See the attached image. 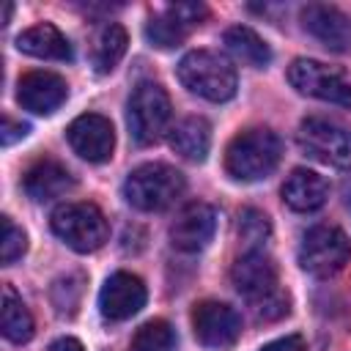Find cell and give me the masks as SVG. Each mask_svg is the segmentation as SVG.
Wrapping results in <instances>:
<instances>
[{
    "label": "cell",
    "instance_id": "1",
    "mask_svg": "<svg viewBox=\"0 0 351 351\" xmlns=\"http://www.w3.org/2000/svg\"><path fill=\"white\" fill-rule=\"evenodd\" d=\"M282 156L280 137L266 126L239 132L225 151V170L239 181H261L274 173Z\"/></svg>",
    "mask_w": 351,
    "mask_h": 351
},
{
    "label": "cell",
    "instance_id": "2",
    "mask_svg": "<svg viewBox=\"0 0 351 351\" xmlns=\"http://www.w3.org/2000/svg\"><path fill=\"white\" fill-rule=\"evenodd\" d=\"M186 189L184 176L162 162H148L134 167L123 181V197L140 211H165Z\"/></svg>",
    "mask_w": 351,
    "mask_h": 351
},
{
    "label": "cell",
    "instance_id": "3",
    "mask_svg": "<svg viewBox=\"0 0 351 351\" xmlns=\"http://www.w3.org/2000/svg\"><path fill=\"white\" fill-rule=\"evenodd\" d=\"M178 80L186 90L208 99V101H228L236 93V69L228 58L211 52V49H195L186 52L178 60Z\"/></svg>",
    "mask_w": 351,
    "mask_h": 351
},
{
    "label": "cell",
    "instance_id": "4",
    "mask_svg": "<svg viewBox=\"0 0 351 351\" xmlns=\"http://www.w3.org/2000/svg\"><path fill=\"white\" fill-rule=\"evenodd\" d=\"M170 118H173V104L167 90L154 80L137 82L126 104V123L132 140L137 145L159 143L170 126Z\"/></svg>",
    "mask_w": 351,
    "mask_h": 351
},
{
    "label": "cell",
    "instance_id": "5",
    "mask_svg": "<svg viewBox=\"0 0 351 351\" xmlns=\"http://www.w3.org/2000/svg\"><path fill=\"white\" fill-rule=\"evenodd\" d=\"M49 225L74 252H96L110 236L107 217L93 203H63L52 211Z\"/></svg>",
    "mask_w": 351,
    "mask_h": 351
},
{
    "label": "cell",
    "instance_id": "6",
    "mask_svg": "<svg viewBox=\"0 0 351 351\" xmlns=\"http://www.w3.org/2000/svg\"><path fill=\"white\" fill-rule=\"evenodd\" d=\"M348 258H351V241L335 225H315L302 236L299 263L313 277L337 274L348 263Z\"/></svg>",
    "mask_w": 351,
    "mask_h": 351
},
{
    "label": "cell",
    "instance_id": "7",
    "mask_svg": "<svg viewBox=\"0 0 351 351\" xmlns=\"http://www.w3.org/2000/svg\"><path fill=\"white\" fill-rule=\"evenodd\" d=\"M288 82L304 96L340 104V107H351V77L321 60L296 58L288 66Z\"/></svg>",
    "mask_w": 351,
    "mask_h": 351
},
{
    "label": "cell",
    "instance_id": "8",
    "mask_svg": "<svg viewBox=\"0 0 351 351\" xmlns=\"http://www.w3.org/2000/svg\"><path fill=\"white\" fill-rule=\"evenodd\" d=\"M296 140L307 156L332 167H351V129L313 115L299 123Z\"/></svg>",
    "mask_w": 351,
    "mask_h": 351
},
{
    "label": "cell",
    "instance_id": "9",
    "mask_svg": "<svg viewBox=\"0 0 351 351\" xmlns=\"http://www.w3.org/2000/svg\"><path fill=\"white\" fill-rule=\"evenodd\" d=\"M192 329H195L197 343L214 351H225L236 346L241 335V315L225 302L206 299L192 307Z\"/></svg>",
    "mask_w": 351,
    "mask_h": 351
},
{
    "label": "cell",
    "instance_id": "10",
    "mask_svg": "<svg viewBox=\"0 0 351 351\" xmlns=\"http://www.w3.org/2000/svg\"><path fill=\"white\" fill-rule=\"evenodd\" d=\"M208 16V8L203 3H176L162 8L159 14L151 16L145 36L154 47L159 49H173L178 47L203 19Z\"/></svg>",
    "mask_w": 351,
    "mask_h": 351
},
{
    "label": "cell",
    "instance_id": "11",
    "mask_svg": "<svg viewBox=\"0 0 351 351\" xmlns=\"http://www.w3.org/2000/svg\"><path fill=\"white\" fill-rule=\"evenodd\" d=\"M66 137H69V145L74 148L77 156L96 162V165L107 162L112 156V148H115V129L99 112H85V115L74 118L66 129Z\"/></svg>",
    "mask_w": 351,
    "mask_h": 351
},
{
    "label": "cell",
    "instance_id": "12",
    "mask_svg": "<svg viewBox=\"0 0 351 351\" xmlns=\"http://www.w3.org/2000/svg\"><path fill=\"white\" fill-rule=\"evenodd\" d=\"M145 285L132 271H115L104 280L99 291V310L107 321H126L137 315L145 304Z\"/></svg>",
    "mask_w": 351,
    "mask_h": 351
},
{
    "label": "cell",
    "instance_id": "13",
    "mask_svg": "<svg viewBox=\"0 0 351 351\" xmlns=\"http://www.w3.org/2000/svg\"><path fill=\"white\" fill-rule=\"evenodd\" d=\"M304 30L332 52H351V14L337 5L310 3L302 8Z\"/></svg>",
    "mask_w": 351,
    "mask_h": 351
},
{
    "label": "cell",
    "instance_id": "14",
    "mask_svg": "<svg viewBox=\"0 0 351 351\" xmlns=\"http://www.w3.org/2000/svg\"><path fill=\"white\" fill-rule=\"evenodd\" d=\"M217 230V211L208 203L184 206L170 225V244L181 252H200Z\"/></svg>",
    "mask_w": 351,
    "mask_h": 351
},
{
    "label": "cell",
    "instance_id": "15",
    "mask_svg": "<svg viewBox=\"0 0 351 351\" xmlns=\"http://www.w3.org/2000/svg\"><path fill=\"white\" fill-rule=\"evenodd\" d=\"M230 280H233L236 291H239L250 304L258 302V299H263V296H269V293H274V291L280 288V282H277V266H274V261H271L266 252H261V250L244 252V255L233 263Z\"/></svg>",
    "mask_w": 351,
    "mask_h": 351
},
{
    "label": "cell",
    "instance_id": "16",
    "mask_svg": "<svg viewBox=\"0 0 351 351\" xmlns=\"http://www.w3.org/2000/svg\"><path fill=\"white\" fill-rule=\"evenodd\" d=\"M69 96V85L60 74L52 71H27L16 82V101L38 115L55 112Z\"/></svg>",
    "mask_w": 351,
    "mask_h": 351
},
{
    "label": "cell",
    "instance_id": "17",
    "mask_svg": "<svg viewBox=\"0 0 351 351\" xmlns=\"http://www.w3.org/2000/svg\"><path fill=\"white\" fill-rule=\"evenodd\" d=\"M74 186V178L71 173L55 162V159H36L25 176H22V189L27 192V197L33 200H52V197H60L66 195L69 189Z\"/></svg>",
    "mask_w": 351,
    "mask_h": 351
},
{
    "label": "cell",
    "instance_id": "18",
    "mask_svg": "<svg viewBox=\"0 0 351 351\" xmlns=\"http://www.w3.org/2000/svg\"><path fill=\"white\" fill-rule=\"evenodd\" d=\"M326 197H329V184L318 173L304 170V167H296L282 184V203L299 214L321 208Z\"/></svg>",
    "mask_w": 351,
    "mask_h": 351
},
{
    "label": "cell",
    "instance_id": "19",
    "mask_svg": "<svg viewBox=\"0 0 351 351\" xmlns=\"http://www.w3.org/2000/svg\"><path fill=\"white\" fill-rule=\"evenodd\" d=\"M16 49L44 60H71V44L52 22H38L22 30L16 36Z\"/></svg>",
    "mask_w": 351,
    "mask_h": 351
},
{
    "label": "cell",
    "instance_id": "20",
    "mask_svg": "<svg viewBox=\"0 0 351 351\" xmlns=\"http://www.w3.org/2000/svg\"><path fill=\"white\" fill-rule=\"evenodd\" d=\"M170 145L189 162H203L211 148V126L200 115H189L170 129Z\"/></svg>",
    "mask_w": 351,
    "mask_h": 351
},
{
    "label": "cell",
    "instance_id": "21",
    "mask_svg": "<svg viewBox=\"0 0 351 351\" xmlns=\"http://www.w3.org/2000/svg\"><path fill=\"white\" fill-rule=\"evenodd\" d=\"M126 44H129V36L126 30L118 25V22H107L99 27V33L93 36V44H90V63L99 74H110L121 58L126 55Z\"/></svg>",
    "mask_w": 351,
    "mask_h": 351
},
{
    "label": "cell",
    "instance_id": "22",
    "mask_svg": "<svg viewBox=\"0 0 351 351\" xmlns=\"http://www.w3.org/2000/svg\"><path fill=\"white\" fill-rule=\"evenodd\" d=\"M225 47L230 49V55L236 60H241V63H247L252 69H263L271 60L269 44L252 27H244V25H236V27L225 30Z\"/></svg>",
    "mask_w": 351,
    "mask_h": 351
},
{
    "label": "cell",
    "instance_id": "23",
    "mask_svg": "<svg viewBox=\"0 0 351 351\" xmlns=\"http://www.w3.org/2000/svg\"><path fill=\"white\" fill-rule=\"evenodd\" d=\"M0 326H3L5 340H11V343H27L33 337V315L11 285H3Z\"/></svg>",
    "mask_w": 351,
    "mask_h": 351
},
{
    "label": "cell",
    "instance_id": "24",
    "mask_svg": "<svg viewBox=\"0 0 351 351\" xmlns=\"http://www.w3.org/2000/svg\"><path fill=\"white\" fill-rule=\"evenodd\" d=\"M173 346H176V329L165 318L145 321L132 337V351H173Z\"/></svg>",
    "mask_w": 351,
    "mask_h": 351
},
{
    "label": "cell",
    "instance_id": "25",
    "mask_svg": "<svg viewBox=\"0 0 351 351\" xmlns=\"http://www.w3.org/2000/svg\"><path fill=\"white\" fill-rule=\"evenodd\" d=\"M271 236V222L263 211L258 208H244L239 217V239L244 244H250L252 250H258L266 239Z\"/></svg>",
    "mask_w": 351,
    "mask_h": 351
},
{
    "label": "cell",
    "instance_id": "26",
    "mask_svg": "<svg viewBox=\"0 0 351 351\" xmlns=\"http://www.w3.org/2000/svg\"><path fill=\"white\" fill-rule=\"evenodd\" d=\"M27 250V239H25V230L16 228L11 222V217H3V241H0V255H3V263H14L25 255Z\"/></svg>",
    "mask_w": 351,
    "mask_h": 351
},
{
    "label": "cell",
    "instance_id": "27",
    "mask_svg": "<svg viewBox=\"0 0 351 351\" xmlns=\"http://www.w3.org/2000/svg\"><path fill=\"white\" fill-rule=\"evenodd\" d=\"M250 307H252L255 318H261V321H277V318L288 315V310H291V299H288V293H285L282 288H277L274 293H269V296L252 302Z\"/></svg>",
    "mask_w": 351,
    "mask_h": 351
},
{
    "label": "cell",
    "instance_id": "28",
    "mask_svg": "<svg viewBox=\"0 0 351 351\" xmlns=\"http://www.w3.org/2000/svg\"><path fill=\"white\" fill-rule=\"evenodd\" d=\"M27 123H22V121H11L8 115L3 118V129H0V143L3 145H11L14 140H19V137H25L27 134Z\"/></svg>",
    "mask_w": 351,
    "mask_h": 351
},
{
    "label": "cell",
    "instance_id": "29",
    "mask_svg": "<svg viewBox=\"0 0 351 351\" xmlns=\"http://www.w3.org/2000/svg\"><path fill=\"white\" fill-rule=\"evenodd\" d=\"M261 351H304V337L302 335H285V337L266 343Z\"/></svg>",
    "mask_w": 351,
    "mask_h": 351
},
{
    "label": "cell",
    "instance_id": "30",
    "mask_svg": "<svg viewBox=\"0 0 351 351\" xmlns=\"http://www.w3.org/2000/svg\"><path fill=\"white\" fill-rule=\"evenodd\" d=\"M49 351H85V348H82V343L77 337H58L49 346Z\"/></svg>",
    "mask_w": 351,
    "mask_h": 351
}]
</instances>
